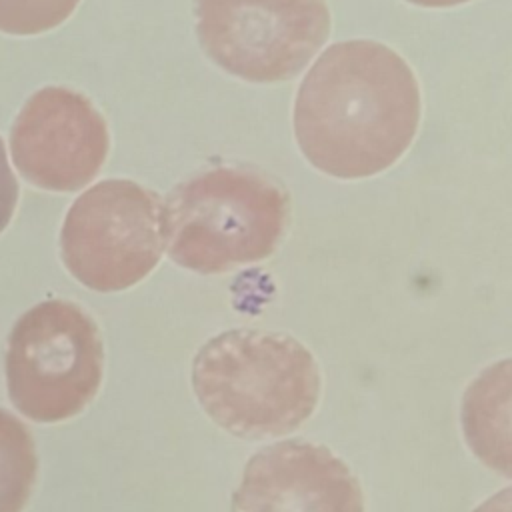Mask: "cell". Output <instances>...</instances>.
I'll return each mask as SVG.
<instances>
[{"mask_svg":"<svg viewBox=\"0 0 512 512\" xmlns=\"http://www.w3.org/2000/svg\"><path fill=\"white\" fill-rule=\"evenodd\" d=\"M460 420L474 456L512 478V358L490 364L468 384Z\"/></svg>","mask_w":512,"mask_h":512,"instance_id":"9c48e42d","label":"cell"},{"mask_svg":"<svg viewBox=\"0 0 512 512\" xmlns=\"http://www.w3.org/2000/svg\"><path fill=\"white\" fill-rule=\"evenodd\" d=\"M192 390L226 432L260 440L302 426L320 398L312 352L280 332L236 328L210 338L192 360Z\"/></svg>","mask_w":512,"mask_h":512,"instance_id":"7a4b0ae2","label":"cell"},{"mask_svg":"<svg viewBox=\"0 0 512 512\" xmlns=\"http://www.w3.org/2000/svg\"><path fill=\"white\" fill-rule=\"evenodd\" d=\"M416 6H424V8H448V6H456V4H464L470 0H408Z\"/></svg>","mask_w":512,"mask_h":512,"instance_id":"5bb4252c","label":"cell"},{"mask_svg":"<svg viewBox=\"0 0 512 512\" xmlns=\"http://www.w3.org/2000/svg\"><path fill=\"white\" fill-rule=\"evenodd\" d=\"M80 0H0V32L36 36L64 24Z\"/></svg>","mask_w":512,"mask_h":512,"instance_id":"8fae6325","label":"cell"},{"mask_svg":"<svg viewBox=\"0 0 512 512\" xmlns=\"http://www.w3.org/2000/svg\"><path fill=\"white\" fill-rule=\"evenodd\" d=\"M420 90L412 68L374 40L328 46L294 102V134L306 160L336 178H368L412 144Z\"/></svg>","mask_w":512,"mask_h":512,"instance_id":"6da1fadb","label":"cell"},{"mask_svg":"<svg viewBox=\"0 0 512 512\" xmlns=\"http://www.w3.org/2000/svg\"><path fill=\"white\" fill-rule=\"evenodd\" d=\"M110 152V130L90 98L66 88L36 90L10 128L18 174L48 192H76L90 184Z\"/></svg>","mask_w":512,"mask_h":512,"instance_id":"52a82bcc","label":"cell"},{"mask_svg":"<svg viewBox=\"0 0 512 512\" xmlns=\"http://www.w3.org/2000/svg\"><path fill=\"white\" fill-rule=\"evenodd\" d=\"M230 512H364V498L352 470L326 446L284 440L248 460Z\"/></svg>","mask_w":512,"mask_h":512,"instance_id":"ba28073f","label":"cell"},{"mask_svg":"<svg viewBox=\"0 0 512 512\" xmlns=\"http://www.w3.org/2000/svg\"><path fill=\"white\" fill-rule=\"evenodd\" d=\"M20 196V186L10 168L4 140L0 138V234L10 224Z\"/></svg>","mask_w":512,"mask_h":512,"instance_id":"7c38bea8","label":"cell"},{"mask_svg":"<svg viewBox=\"0 0 512 512\" xmlns=\"http://www.w3.org/2000/svg\"><path fill=\"white\" fill-rule=\"evenodd\" d=\"M14 408L40 424L78 416L104 378V342L96 320L76 302L50 298L10 328L4 352Z\"/></svg>","mask_w":512,"mask_h":512,"instance_id":"277c9868","label":"cell"},{"mask_svg":"<svg viewBox=\"0 0 512 512\" xmlns=\"http://www.w3.org/2000/svg\"><path fill=\"white\" fill-rule=\"evenodd\" d=\"M206 56L248 82L294 78L330 34L326 0H194Z\"/></svg>","mask_w":512,"mask_h":512,"instance_id":"8992f818","label":"cell"},{"mask_svg":"<svg viewBox=\"0 0 512 512\" xmlns=\"http://www.w3.org/2000/svg\"><path fill=\"white\" fill-rule=\"evenodd\" d=\"M164 252L198 274H222L268 258L290 220L284 186L252 168L218 166L162 198Z\"/></svg>","mask_w":512,"mask_h":512,"instance_id":"3957f363","label":"cell"},{"mask_svg":"<svg viewBox=\"0 0 512 512\" xmlns=\"http://www.w3.org/2000/svg\"><path fill=\"white\" fill-rule=\"evenodd\" d=\"M472 512H512V486L496 492Z\"/></svg>","mask_w":512,"mask_h":512,"instance_id":"4fadbf2b","label":"cell"},{"mask_svg":"<svg viewBox=\"0 0 512 512\" xmlns=\"http://www.w3.org/2000/svg\"><path fill=\"white\" fill-rule=\"evenodd\" d=\"M38 478V452L28 426L0 408V512H22Z\"/></svg>","mask_w":512,"mask_h":512,"instance_id":"30bf717a","label":"cell"},{"mask_svg":"<svg viewBox=\"0 0 512 512\" xmlns=\"http://www.w3.org/2000/svg\"><path fill=\"white\" fill-rule=\"evenodd\" d=\"M164 254V216L158 192L126 178L84 190L60 230L66 270L94 292H120L142 282Z\"/></svg>","mask_w":512,"mask_h":512,"instance_id":"5b68a950","label":"cell"}]
</instances>
